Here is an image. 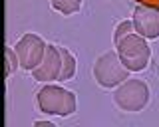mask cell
I'll use <instances>...</instances> for the list:
<instances>
[{"label":"cell","mask_w":159,"mask_h":127,"mask_svg":"<svg viewBox=\"0 0 159 127\" xmlns=\"http://www.w3.org/2000/svg\"><path fill=\"white\" fill-rule=\"evenodd\" d=\"M36 105L42 113L70 117L76 113V94L56 84H44L36 94Z\"/></svg>","instance_id":"obj_1"},{"label":"cell","mask_w":159,"mask_h":127,"mask_svg":"<svg viewBox=\"0 0 159 127\" xmlns=\"http://www.w3.org/2000/svg\"><path fill=\"white\" fill-rule=\"evenodd\" d=\"M131 32H135L133 30V20H121L116 26V34H113V44H117L121 38H125L127 34H131Z\"/></svg>","instance_id":"obj_11"},{"label":"cell","mask_w":159,"mask_h":127,"mask_svg":"<svg viewBox=\"0 0 159 127\" xmlns=\"http://www.w3.org/2000/svg\"><path fill=\"white\" fill-rule=\"evenodd\" d=\"M34 125H46V127H54V123H52V121H42V119H38V121H34Z\"/></svg>","instance_id":"obj_13"},{"label":"cell","mask_w":159,"mask_h":127,"mask_svg":"<svg viewBox=\"0 0 159 127\" xmlns=\"http://www.w3.org/2000/svg\"><path fill=\"white\" fill-rule=\"evenodd\" d=\"M133 30L145 40L159 38V10L149 6H135L133 10Z\"/></svg>","instance_id":"obj_7"},{"label":"cell","mask_w":159,"mask_h":127,"mask_svg":"<svg viewBox=\"0 0 159 127\" xmlns=\"http://www.w3.org/2000/svg\"><path fill=\"white\" fill-rule=\"evenodd\" d=\"M116 50L119 54V60L127 68L129 72H143L149 66L151 60V48H149L147 40L143 36H139L137 32L127 34L125 38H121L116 44Z\"/></svg>","instance_id":"obj_4"},{"label":"cell","mask_w":159,"mask_h":127,"mask_svg":"<svg viewBox=\"0 0 159 127\" xmlns=\"http://www.w3.org/2000/svg\"><path fill=\"white\" fill-rule=\"evenodd\" d=\"M135 6H149V8H157L159 10V0H131Z\"/></svg>","instance_id":"obj_12"},{"label":"cell","mask_w":159,"mask_h":127,"mask_svg":"<svg viewBox=\"0 0 159 127\" xmlns=\"http://www.w3.org/2000/svg\"><path fill=\"white\" fill-rule=\"evenodd\" d=\"M60 54H62V72H60V80L58 81H68L76 76V58L74 54L64 46H58Z\"/></svg>","instance_id":"obj_8"},{"label":"cell","mask_w":159,"mask_h":127,"mask_svg":"<svg viewBox=\"0 0 159 127\" xmlns=\"http://www.w3.org/2000/svg\"><path fill=\"white\" fill-rule=\"evenodd\" d=\"M151 90L139 77H127L113 90V103L125 113H137L149 105Z\"/></svg>","instance_id":"obj_2"},{"label":"cell","mask_w":159,"mask_h":127,"mask_svg":"<svg viewBox=\"0 0 159 127\" xmlns=\"http://www.w3.org/2000/svg\"><path fill=\"white\" fill-rule=\"evenodd\" d=\"M84 0H50V6L56 12L64 14V16H72V14L80 12Z\"/></svg>","instance_id":"obj_9"},{"label":"cell","mask_w":159,"mask_h":127,"mask_svg":"<svg viewBox=\"0 0 159 127\" xmlns=\"http://www.w3.org/2000/svg\"><path fill=\"white\" fill-rule=\"evenodd\" d=\"M92 72H93L96 84L99 87H103V90H116V87L119 84H123L127 77H131L129 76L131 72H129L127 68L121 64V60H119L117 50L103 52L102 56L96 60Z\"/></svg>","instance_id":"obj_3"},{"label":"cell","mask_w":159,"mask_h":127,"mask_svg":"<svg viewBox=\"0 0 159 127\" xmlns=\"http://www.w3.org/2000/svg\"><path fill=\"white\" fill-rule=\"evenodd\" d=\"M4 62H6V66H4V80H8L12 74H16V70L20 68V60H18V54L14 48L6 46V50H4Z\"/></svg>","instance_id":"obj_10"},{"label":"cell","mask_w":159,"mask_h":127,"mask_svg":"<svg viewBox=\"0 0 159 127\" xmlns=\"http://www.w3.org/2000/svg\"><path fill=\"white\" fill-rule=\"evenodd\" d=\"M46 48L48 44L44 42L42 36H38L34 32H26L14 46L20 60V68L26 72H32L34 68H38L42 64L44 56H46Z\"/></svg>","instance_id":"obj_5"},{"label":"cell","mask_w":159,"mask_h":127,"mask_svg":"<svg viewBox=\"0 0 159 127\" xmlns=\"http://www.w3.org/2000/svg\"><path fill=\"white\" fill-rule=\"evenodd\" d=\"M60 72H62V54H60V48L56 44H48L46 56H44L42 64L30 72L32 80L42 81V84H54V81L60 80Z\"/></svg>","instance_id":"obj_6"}]
</instances>
